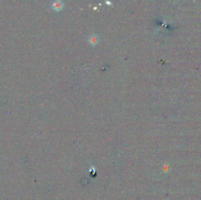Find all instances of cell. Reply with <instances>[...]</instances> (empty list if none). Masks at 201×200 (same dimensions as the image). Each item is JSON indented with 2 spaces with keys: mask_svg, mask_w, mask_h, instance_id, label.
Returning a JSON list of instances; mask_svg holds the SVG:
<instances>
[{
  "mask_svg": "<svg viewBox=\"0 0 201 200\" xmlns=\"http://www.w3.org/2000/svg\"><path fill=\"white\" fill-rule=\"evenodd\" d=\"M63 4L62 3L61 1H56L55 2H53V4H52V8L57 11L60 10L62 8H63Z\"/></svg>",
  "mask_w": 201,
  "mask_h": 200,
  "instance_id": "1",
  "label": "cell"
},
{
  "mask_svg": "<svg viewBox=\"0 0 201 200\" xmlns=\"http://www.w3.org/2000/svg\"><path fill=\"white\" fill-rule=\"evenodd\" d=\"M98 41V38L95 35H93L89 38V42L92 45H95Z\"/></svg>",
  "mask_w": 201,
  "mask_h": 200,
  "instance_id": "2",
  "label": "cell"
}]
</instances>
